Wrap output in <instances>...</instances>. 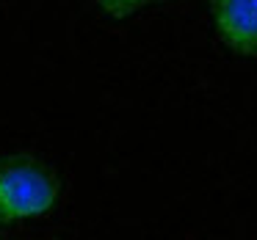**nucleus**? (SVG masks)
Instances as JSON below:
<instances>
[{"mask_svg": "<svg viewBox=\"0 0 257 240\" xmlns=\"http://www.w3.org/2000/svg\"><path fill=\"white\" fill-rule=\"evenodd\" d=\"M58 199V179L34 157H0V223L45 215Z\"/></svg>", "mask_w": 257, "mask_h": 240, "instance_id": "nucleus-1", "label": "nucleus"}, {"mask_svg": "<svg viewBox=\"0 0 257 240\" xmlns=\"http://www.w3.org/2000/svg\"><path fill=\"white\" fill-rule=\"evenodd\" d=\"M210 9L224 45L257 58V0H210Z\"/></svg>", "mask_w": 257, "mask_h": 240, "instance_id": "nucleus-2", "label": "nucleus"}, {"mask_svg": "<svg viewBox=\"0 0 257 240\" xmlns=\"http://www.w3.org/2000/svg\"><path fill=\"white\" fill-rule=\"evenodd\" d=\"M141 0H102V6L108 9V12H116V14H124L130 12V9H136Z\"/></svg>", "mask_w": 257, "mask_h": 240, "instance_id": "nucleus-3", "label": "nucleus"}]
</instances>
